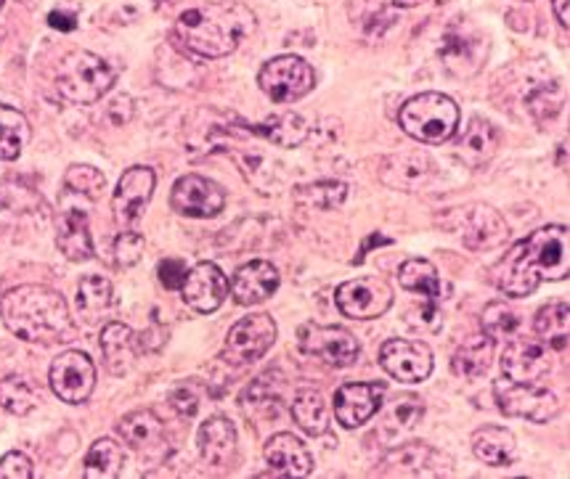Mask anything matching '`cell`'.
I'll use <instances>...</instances> for the list:
<instances>
[{
	"label": "cell",
	"mask_w": 570,
	"mask_h": 479,
	"mask_svg": "<svg viewBox=\"0 0 570 479\" xmlns=\"http://www.w3.org/2000/svg\"><path fill=\"white\" fill-rule=\"evenodd\" d=\"M491 276L507 297H528L541 281L568 279V226H544L518 241Z\"/></svg>",
	"instance_id": "1"
},
{
	"label": "cell",
	"mask_w": 570,
	"mask_h": 479,
	"mask_svg": "<svg viewBox=\"0 0 570 479\" xmlns=\"http://www.w3.org/2000/svg\"><path fill=\"white\" fill-rule=\"evenodd\" d=\"M0 318L13 337L32 345L67 342L72 335V316L65 297L40 283L6 291L0 300Z\"/></svg>",
	"instance_id": "2"
},
{
	"label": "cell",
	"mask_w": 570,
	"mask_h": 479,
	"mask_svg": "<svg viewBox=\"0 0 570 479\" xmlns=\"http://www.w3.org/2000/svg\"><path fill=\"white\" fill-rule=\"evenodd\" d=\"M255 30V13L245 3H207L184 11L176 22V38L191 53L220 59L234 53Z\"/></svg>",
	"instance_id": "3"
},
{
	"label": "cell",
	"mask_w": 570,
	"mask_h": 479,
	"mask_svg": "<svg viewBox=\"0 0 570 479\" xmlns=\"http://www.w3.org/2000/svg\"><path fill=\"white\" fill-rule=\"evenodd\" d=\"M399 124L420 143H443L459 130V107L446 93L428 90L409 99L399 112Z\"/></svg>",
	"instance_id": "4"
},
{
	"label": "cell",
	"mask_w": 570,
	"mask_h": 479,
	"mask_svg": "<svg viewBox=\"0 0 570 479\" xmlns=\"http://www.w3.org/2000/svg\"><path fill=\"white\" fill-rule=\"evenodd\" d=\"M115 69L90 51H72L61 59L57 90L69 103H96L115 86Z\"/></svg>",
	"instance_id": "5"
},
{
	"label": "cell",
	"mask_w": 570,
	"mask_h": 479,
	"mask_svg": "<svg viewBox=\"0 0 570 479\" xmlns=\"http://www.w3.org/2000/svg\"><path fill=\"white\" fill-rule=\"evenodd\" d=\"M257 86L274 103H292L308 96L316 86V74L301 57H276L257 74Z\"/></svg>",
	"instance_id": "6"
},
{
	"label": "cell",
	"mask_w": 570,
	"mask_h": 479,
	"mask_svg": "<svg viewBox=\"0 0 570 479\" xmlns=\"http://www.w3.org/2000/svg\"><path fill=\"white\" fill-rule=\"evenodd\" d=\"M276 342V323L268 312H255V316L242 318L232 326L224 345V360L228 366L239 368L261 360Z\"/></svg>",
	"instance_id": "7"
},
{
	"label": "cell",
	"mask_w": 570,
	"mask_h": 479,
	"mask_svg": "<svg viewBox=\"0 0 570 479\" xmlns=\"http://www.w3.org/2000/svg\"><path fill=\"white\" fill-rule=\"evenodd\" d=\"M335 302L343 316L353 321H372V318L385 316L393 305L391 283L364 276V279H353L340 283L335 291Z\"/></svg>",
	"instance_id": "8"
},
{
	"label": "cell",
	"mask_w": 570,
	"mask_h": 479,
	"mask_svg": "<svg viewBox=\"0 0 570 479\" xmlns=\"http://www.w3.org/2000/svg\"><path fill=\"white\" fill-rule=\"evenodd\" d=\"M297 339H301V350L305 356L322 358L326 366L347 368L356 363L361 356L358 339L343 329V326L305 323Z\"/></svg>",
	"instance_id": "9"
},
{
	"label": "cell",
	"mask_w": 570,
	"mask_h": 479,
	"mask_svg": "<svg viewBox=\"0 0 570 479\" xmlns=\"http://www.w3.org/2000/svg\"><path fill=\"white\" fill-rule=\"evenodd\" d=\"M497 402L502 413L514 416V419H528L533 423L552 421L562 408L558 395L547 390V387H539L537 381L533 385L510 381V385L497 387Z\"/></svg>",
	"instance_id": "10"
},
{
	"label": "cell",
	"mask_w": 570,
	"mask_h": 479,
	"mask_svg": "<svg viewBox=\"0 0 570 479\" xmlns=\"http://www.w3.org/2000/svg\"><path fill=\"white\" fill-rule=\"evenodd\" d=\"M48 381H51V390L57 392L59 400L69 402V406H80L96 387V366L86 352L67 350L53 360Z\"/></svg>",
	"instance_id": "11"
},
{
	"label": "cell",
	"mask_w": 570,
	"mask_h": 479,
	"mask_svg": "<svg viewBox=\"0 0 570 479\" xmlns=\"http://www.w3.org/2000/svg\"><path fill=\"white\" fill-rule=\"evenodd\" d=\"M380 363L395 381L420 385L433 373V350L414 339H391L382 345Z\"/></svg>",
	"instance_id": "12"
},
{
	"label": "cell",
	"mask_w": 570,
	"mask_h": 479,
	"mask_svg": "<svg viewBox=\"0 0 570 479\" xmlns=\"http://www.w3.org/2000/svg\"><path fill=\"white\" fill-rule=\"evenodd\" d=\"M170 204L184 218H215L226 207V193L210 178L184 176L173 186Z\"/></svg>",
	"instance_id": "13"
},
{
	"label": "cell",
	"mask_w": 570,
	"mask_h": 479,
	"mask_svg": "<svg viewBox=\"0 0 570 479\" xmlns=\"http://www.w3.org/2000/svg\"><path fill=\"white\" fill-rule=\"evenodd\" d=\"M549 352L547 347L537 339H525L514 335L507 339L502 352V373L507 381H518V385H533V381L544 379L549 373Z\"/></svg>",
	"instance_id": "14"
},
{
	"label": "cell",
	"mask_w": 570,
	"mask_h": 479,
	"mask_svg": "<svg viewBox=\"0 0 570 479\" xmlns=\"http://www.w3.org/2000/svg\"><path fill=\"white\" fill-rule=\"evenodd\" d=\"M459 236L470 249H497L504 245L510 236V226L504 218L489 204H470L464 210H456Z\"/></svg>",
	"instance_id": "15"
},
{
	"label": "cell",
	"mask_w": 570,
	"mask_h": 479,
	"mask_svg": "<svg viewBox=\"0 0 570 479\" xmlns=\"http://www.w3.org/2000/svg\"><path fill=\"white\" fill-rule=\"evenodd\" d=\"M184 302L197 312H215L228 297V279L215 262H199L186 270V279L180 283Z\"/></svg>",
	"instance_id": "16"
},
{
	"label": "cell",
	"mask_w": 570,
	"mask_h": 479,
	"mask_svg": "<svg viewBox=\"0 0 570 479\" xmlns=\"http://www.w3.org/2000/svg\"><path fill=\"white\" fill-rule=\"evenodd\" d=\"M157 176L151 168H130L122 172L120 183H117L112 210L115 220L120 226H134L141 218L146 207H149L151 193H155Z\"/></svg>",
	"instance_id": "17"
},
{
	"label": "cell",
	"mask_w": 570,
	"mask_h": 479,
	"mask_svg": "<svg viewBox=\"0 0 570 479\" xmlns=\"http://www.w3.org/2000/svg\"><path fill=\"white\" fill-rule=\"evenodd\" d=\"M385 402L382 385H343L335 392V419L345 429H356L366 423Z\"/></svg>",
	"instance_id": "18"
},
{
	"label": "cell",
	"mask_w": 570,
	"mask_h": 479,
	"mask_svg": "<svg viewBox=\"0 0 570 479\" xmlns=\"http://www.w3.org/2000/svg\"><path fill=\"white\" fill-rule=\"evenodd\" d=\"M117 429H120L122 440L128 442L136 453L155 458V461L157 458L168 456V437H165L163 421H159L151 411H146V408L144 411L122 416L120 423H117Z\"/></svg>",
	"instance_id": "19"
},
{
	"label": "cell",
	"mask_w": 570,
	"mask_h": 479,
	"mask_svg": "<svg viewBox=\"0 0 570 479\" xmlns=\"http://www.w3.org/2000/svg\"><path fill=\"white\" fill-rule=\"evenodd\" d=\"M57 245L61 255L72 262H82L94 257V239H90L88 212L82 207L67 204L61 201V210L57 212Z\"/></svg>",
	"instance_id": "20"
},
{
	"label": "cell",
	"mask_w": 570,
	"mask_h": 479,
	"mask_svg": "<svg viewBox=\"0 0 570 479\" xmlns=\"http://www.w3.org/2000/svg\"><path fill=\"white\" fill-rule=\"evenodd\" d=\"M276 289H279V270L266 260H253L247 266H242L236 270L234 281L228 283V291L234 295V300L245 305V308L268 300Z\"/></svg>",
	"instance_id": "21"
},
{
	"label": "cell",
	"mask_w": 570,
	"mask_h": 479,
	"mask_svg": "<svg viewBox=\"0 0 570 479\" xmlns=\"http://www.w3.org/2000/svg\"><path fill=\"white\" fill-rule=\"evenodd\" d=\"M266 463L276 475L282 477H308L314 471V456L303 446V440H297L295 435L279 432L266 442Z\"/></svg>",
	"instance_id": "22"
},
{
	"label": "cell",
	"mask_w": 570,
	"mask_h": 479,
	"mask_svg": "<svg viewBox=\"0 0 570 479\" xmlns=\"http://www.w3.org/2000/svg\"><path fill=\"white\" fill-rule=\"evenodd\" d=\"M101 352L104 360H107L109 373L125 377L136 366L138 356H141V339H138L130 326L112 321L104 326L101 331Z\"/></svg>",
	"instance_id": "23"
},
{
	"label": "cell",
	"mask_w": 570,
	"mask_h": 479,
	"mask_svg": "<svg viewBox=\"0 0 570 479\" xmlns=\"http://www.w3.org/2000/svg\"><path fill=\"white\" fill-rule=\"evenodd\" d=\"M236 453V429L226 416H213L199 427V456L210 467H226Z\"/></svg>",
	"instance_id": "24"
},
{
	"label": "cell",
	"mask_w": 570,
	"mask_h": 479,
	"mask_svg": "<svg viewBox=\"0 0 570 479\" xmlns=\"http://www.w3.org/2000/svg\"><path fill=\"white\" fill-rule=\"evenodd\" d=\"M472 453L485 467H512L514 458H518V440L504 427H483L472 435Z\"/></svg>",
	"instance_id": "25"
},
{
	"label": "cell",
	"mask_w": 570,
	"mask_h": 479,
	"mask_svg": "<svg viewBox=\"0 0 570 479\" xmlns=\"http://www.w3.org/2000/svg\"><path fill=\"white\" fill-rule=\"evenodd\" d=\"M75 308H78V316L88 326L99 323L101 318H107V312L115 308L112 281L104 279V276H86V279L78 283Z\"/></svg>",
	"instance_id": "26"
},
{
	"label": "cell",
	"mask_w": 570,
	"mask_h": 479,
	"mask_svg": "<svg viewBox=\"0 0 570 479\" xmlns=\"http://www.w3.org/2000/svg\"><path fill=\"white\" fill-rule=\"evenodd\" d=\"M399 283L409 291H420L425 297V318L433 321L438 312V300H441V279L438 268L430 260H406L399 268Z\"/></svg>",
	"instance_id": "27"
},
{
	"label": "cell",
	"mask_w": 570,
	"mask_h": 479,
	"mask_svg": "<svg viewBox=\"0 0 570 479\" xmlns=\"http://www.w3.org/2000/svg\"><path fill=\"white\" fill-rule=\"evenodd\" d=\"M493 360V339L485 335H472L456 347L451 356V371L462 379H478L489 371Z\"/></svg>",
	"instance_id": "28"
},
{
	"label": "cell",
	"mask_w": 570,
	"mask_h": 479,
	"mask_svg": "<svg viewBox=\"0 0 570 479\" xmlns=\"http://www.w3.org/2000/svg\"><path fill=\"white\" fill-rule=\"evenodd\" d=\"M430 172H433V162H430L425 154H399L387 159L380 176L387 186L412 191L416 186H422V180H425Z\"/></svg>",
	"instance_id": "29"
},
{
	"label": "cell",
	"mask_w": 570,
	"mask_h": 479,
	"mask_svg": "<svg viewBox=\"0 0 570 479\" xmlns=\"http://www.w3.org/2000/svg\"><path fill=\"white\" fill-rule=\"evenodd\" d=\"M497 130L491 128V122L481 120V117H475L468 128L462 130V136H459V157L464 159L468 164H483L489 162L493 157V151H497Z\"/></svg>",
	"instance_id": "30"
},
{
	"label": "cell",
	"mask_w": 570,
	"mask_h": 479,
	"mask_svg": "<svg viewBox=\"0 0 570 479\" xmlns=\"http://www.w3.org/2000/svg\"><path fill=\"white\" fill-rule=\"evenodd\" d=\"M568 302H552L537 312L533 329H537L539 342L549 350H568Z\"/></svg>",
	"instance_id": "31"
},
{
	"label": "cell",
	"mask_w": 570,
	"mask_h": 479,
	"mask_svg": "<svg viewBox=\"0 0 570 479\" xmlns=\"http://www.w3.org/2000/svg\"><path fill=\"white\" fill-rule=\"evenodd\" d=\"M30 141V122L19 109L0 103V159L13 162Z\"/></svg>",
	"instance_id": "32"
},
{
	"label": "cell",
	"mask_w": 570,
	"mask_h": 479,
	"mask_svg": "<svg viewBox=\"0 0 570 479\" xmlns=\"http://www.w3.org/2000/svg\"><path fill=\"white\" fill-rule=\"evenodd\" d=\"M253 130L257 136L268 138V141L276 146H301L311 133L308 122H305L303 117L295 112L271 114L266 122L253 124Z\"/></svg>",
	"instance_id": "33"
},
{
	"label": "cell",
	"mask_w": 570,
	"mask_h": 479,
	"mask_svg": "<svg viewBox=\"0 0 570 479\" xmlns=\"http://www.w3.org/2000/svg\"><path fill=\"white\" fill-rule=\"evenodd\" d=\"M292 419L305 435L322 437L330 429V408L316 390H305L292 402Z\"/></svg>",
	"instance_id": "34"
},
{
	"label": "cell",
	"mask_w": 570,
	"mask_h": 479,
	"mask_svg": "<svg viewBox=\"0 0 570 479\" xmlns=\"http://www.w3.org/2000/svg\"><path fill=\"white\" fill-rule=\"evenodd\" d=\"M125 463V453L120 442H115L112 437H101L90 446L86 456V477L88 479H115L120 477Z\"/></svg>",
	"instance_id": "35"
},
{
	"label": "cell",
	"mask_w": 570,
	"mask_h": 479,
	"mask_svg": "<svg viewBox=\"0 0 570 479\" xmlns=\"http://www.w3.org/2000/svg\"><path fill=\"white\" fill-rule=\"evenodd\" d=\"M481 326H483L485 337H491L493 342H499V339H512L514 335H520L523 318H520V312L514 310L510 302L497 300V302H489L483 308Z\"/></svg>",
	"instance_id": "36"
},
{
	"label": "cell",
	"mask_w": 570,
	"mask_h": 479,
	"mask_svg": "<svg viewBox=\"0 0 570 479\" xmlns=\"http://www.w3.org/2000/svg\"><path fill=\"white\" fill-rule=\"evenodd\" d=\"M438 453L433 448H428L425 442H409V446H403L395 450V453L387 456V461L382 463V467H393L391 471L395 475H433L428 467L433 463V458Z\"/></svg>",
	"instance_id": "37"
},
{
	"label": "cell",
	"mask_w": 570,
	"mask_h": 479,
	"mask_svg": "<svg viewBox=\"0 0 570 479\" xmlns=\"http://www.w3.org/2000/svg\"><path fill=\"white\" fill-rule=\"evenodd\" d=\"M38 406V392L22 377H6L0 381V408L13 416H27Z\"/></svg>",
	"instance_id": "38"
},
{
	"label": "cell",
	"mask_w": 570,
	"mask_h": 479,
	"mask_svg": "<svg viewBox=\"0 0 570 479\" xmlns=\"http://www.w3.org/2000/svg\"><path fill=\"white\" fill-rule=\"evenodd\" d=\"M295 197L303 204L318 207V210H332V207H340L345 201L347 186L343 180H318V183L301 186Z\"/></svg>",
	"instance_id": "39"
},
{
	"label": "cell",
	"mask_w": 570,
	"mask_h": 479,
	"mask_svg": "<svg viewBox=\"0 0 570 479\" xmlns=\"http://www.w3.org/2000/svg\"><path fill=\"white\" fill-rule=\"evenodd\" d=\"M65 186L69 193H75V197H86L94 201L101 197L107 178H104L101 170L90 168V164H72L65 176Z\"/></svg>",
	"instance_id": "40"
},
{
	"label": "cell",
	"mask_w": 570,
	"mask_h": 479,
	"mask_svg": "<svg viewBox=\"0 0 570 479\" xmlns=\"http://www.w3.org/2000/svg\"><path fill=\"white\" fill-rule=\"evenodd\" d=\"M470 48H475V40H464V34H446V40H443V48H441V57L446 61V67L451 72L456 74H468L464 72V64H470V72H475L478 64H475V53H470Z\"/></svg>",
	"instance_id": "41"
},
{
	"label": "cell",
	"mask_w": 570,
	"mask_h": 479,
	"mask_svg": "<svg viewBox=\"0 0 570 479\" xmlns=\"http://www.w3.org/2000/svg\"><path fill=\"white\" fill-rule=\"evenodd\" d=\"M422 413H425V406H422V400L416 398V395H399V398L393 400L387 423L395 421L401 429H412L414 423L422 421Z\"/></svg>",
	"instance_id": "42"
},
{
	"label": "cell",
	"mask_w": 570,
	"mask_h": 479,
	"mask_svg": "<svg viewBox=\"0 0 570 479\" xmlns=\"http://www.w3.org/2000/svg\"><path fill=\"white\" fill-rule=\"evenodd\" d=\"M144 255V236L136 231H122L115 239V266L134 268Z\"/></svg>",
	"instance_id": "43"
},
{
	"label": "cell",
	"mask_w": 570,
	"mask_h": 479,
	"mask_svg": "<svg viewBox=\"0 0 570 479\" xmlns=\"http://www.w3.org/2000/svg\"><path fill=\"white\" fill-rule=\"evenodd\" d=\"M32 477V461L19 450H11L0 458V479H30Z\"/></svg>",
	"instance_id": "44"
},
{
	"label": "cell",
	"mask_w": 570,
	"mask_h": 479,
	"mask_svg": "<svg viewBox=\"0 0 570 479\" xmlns=\"http://www.w3.org/2000/svg\"><path fill=\"white\" fill-rule=\"evenodd\" d=\"M157 273H159V281H163L165 289H180V283H184V279H186V266H184V260L168 257V260L159 262Z\"/></svg>",
	"instance_id": "45"
},
{
	"label": "cell",
	"mask_w": 570,
	"mask_h": 479,
	"mask_svg": "<svg viewBox=\"0 0 570 479\" xmlns=\"http://www.w3.org/2000/svg\"><path fill=\"white\" fill-rule=\"evenodd\" d=\"M170 402L180 416H194L199 411V395L194 392L191 385H180L178 390H173Z\"/></svg>",
	"instance_id": "46"
},
{
	"label": "cell",
	"mask_w": 570,
	"mask_h": 479,
	"mask_svg": "<svg viewBox=\"0 0 570 479\" xmlns=\"http://www.w3.org/2000/svg\"><path fill=\"white\" fill-rule=\"evenodd\" d=\"M48 24L59 32H72L78 27V17L69 11H51L48 13Z\"/></svg>",
	"instance_id": "47"
},
{
	"label": "cell",
	"mask_w": 570,
	"mask_h": 479,
	"mask_svg": "<svg viewBox=\"0 0 570 479\" xmlns=\"http://www.w3.org/2000/svg\"><path fill=\"white\" fill-rule=\"evenodd\" d=\"M377 245H391V239H385V236H370V239H366V245L361 247V252H358V257H356V262H361L364 260V255L370 252V247H377Z\"/></svg>",
	"instance_id": "48"
},
{
	"label": "cell",
	"mask_w": 570,
	"mask_h": 479,
	"mask_svg": "<svg viewBox=\"0 0 570 479\" xmlns=\"http://www.w3.org/2000/svg\"><path fill=\"white\" fill-rule=\"evenodd\" d=\"M554 13H558V22L568 30V0H552Z\"/></svg>",
	"instance_id": "49"
},
{
	"label": "cell",
	"mask_w": 570,
	"mask_h": 479,
	"mask_svg": "<svg viewBox=\"0 0 570 479\" xmlns=\"http://www.w3.org/2000/svg\"><path fill=\"white\" fill-rule=\"evenodd\" d=\"M395 6H401V9H414V6H422L428 3V0H393Z\"/></svg>",
	"instance_id": "50"
},
{
	"label": "cell",
	"mask_w": 570,
	"mask_h": 479,
	"mask_svg": "<svg viewBox=\"0 0 570 479\" xmlns=\"http://www.w3.org/2000/svg\"><path fill=\"white\" fill-rule=\"evenodd\" d=\"M3 3H6V0H0V9H3Z\"/></svg>",
	"instance_id": "51"
}]
</instances>
